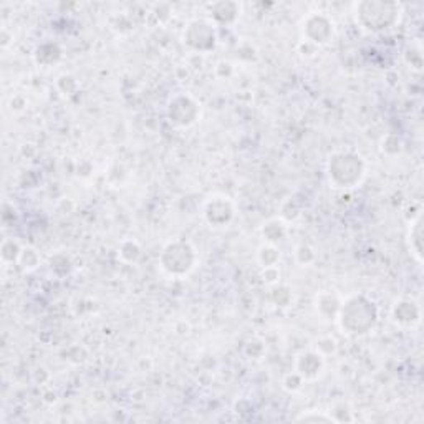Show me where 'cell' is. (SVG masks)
Masks as SVG:
<instances>
[{
	"instance_id": "7a4b0ae2",
	"label": "cell",
	"mask_w": 424,
	"mask_h": 424,
	"mask_svg": "<svg viewBox=\"0 0 424 424\" xmlns=\"http://www.w3.org/2000/svg\"><path fill=\"white\" fill-rule=\"evenodd\" d=\"M411 236H413V239H411V244H413V242H416V245H414V247H416V259L419 262H421V239H419V237H421V214L418 215L416 222L411 226Z\"/></svg>"
},
{
	"instance_id": "6da1fadb",
	"label": "cell",
	"mask_w": 424,
	"mask_h": 424,
	"mask_svg": "<svg viewBox=\"0 0 424 424\" xmlns=\"http://www.w3.org/2000/svg\"><path fill=\"white\" fill-rule=\"evenodd\" d=\"M376 320V313L373 309V304L365 302L360 297H354L352 300L343 305L340 315L341 328L348 330L347 333H365L373 327Z\"/></svg>"
}]
</instances>
